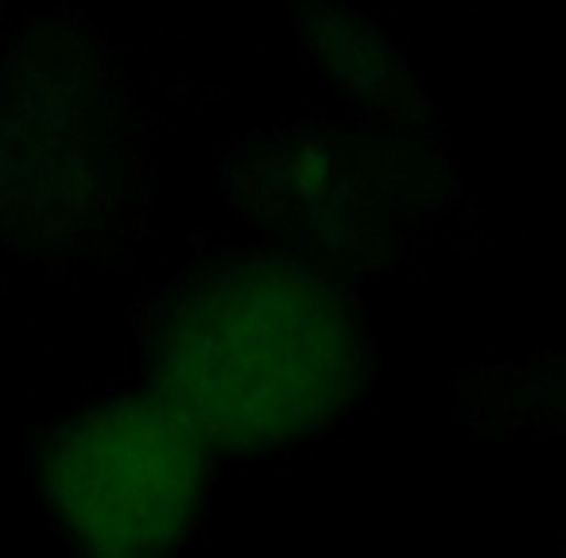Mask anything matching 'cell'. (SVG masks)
Instances as JSON below:
<instances>
[{"label": "cell", "mask_w": 566, "mask_h": 558, "mask_svg": "<svg viewBox=\"0 0 566 558\" xmlns=\"http://www.w3.org/2000/svg\"><path fill=\"white\" fill-rule=\"evenodd\" d=\"M280 9L287 12L315 71L326 74V82L354 105L357 117L447 136L439 105L427 97L423 82L380 32L377 20L342 0H280Z\"/></svg>", "instance_id": "cell-5"}, {"label": "cell", "mask_w": 566, "mask_h": 558, "mask_svg": "<svg viewBox=\"0 0 566 558\" xmlns=\"http://www.w3.org/2000/svg\"><path fill=\"white\" fill-rule=\"evenodd\" d=\"M450 396L485 439H566V349L462 369Z\"/></svg>", "instance_id": "cell-6"}, {"label": "cell", "mask_w": 566, "mask_h": 558, "mask_svg": "<svg viewBox=\"0 0 566 558\" xmlns=\"http://www.w3.org/2000/svg\"><path fill=\"white\" fill-rule=\"evenodd\" d=\"M221 202L280 249L342 280L419 272L473 233V198L447 136L392 120L303 117L226 148Z\"/></svg>", "instance_id": "cell-3"}, {"label": "cell", "mask_w": 566, "mask_h": 558, "mask_svg": "<svg viewBox=\"0 0 566 558\" xmlns=\"http://www.w3.org/2000/svg\"><path fill=\"white\" fill-rule=\"evenodd\" d=\"M151 187L109 35L71 4L0 35V249L51 272L113 264L148 233Z\"/></svg>", "instance_id": "cell-2"}, {"label": "cell", "mask_w": 566, "mask_h": 558, "mask_svg": "<svg viewBox=\"0 0 566 558\" xmlns=\"http://www.w3.org/2000/svg\"><path fill=\"white\" fill-rule=\"evenodd\" d=\"M9 32V0H0V35Z\"/></svg>", "instance_id": "cell-7"}, {"label": "cell", "mask_w": 566, "mask_h": 558, "mask_svg": "<svg viewBox=\"0 0 566 558\" xmlns=\"http://www.w3.org/2000/svg\"><path fill=\"white\" fill-rule=\"evenodd\" d=\"M144 392L213 454L311 439L377 385L361 303L300 252H226L175 275L140 315Z\"/></svg>", "instance_id": "cell-1"}, {"label": "cell", "mask_w": 566, "mask_h": 558, "mask_svg": "<svg viewBox=\"0 0 566 558\" xmlns=\"http://www.w3.org/2000/svg\"><path fill=\"white\" fill-rule=\"evenodd\" d=\"M213 457L179 411L140 388L48 427L32 450V477L63 539L90 555L144 558L187 543Z\"/></svg>", "instance_id": "cell-4"}]
</instances>
